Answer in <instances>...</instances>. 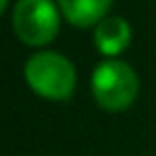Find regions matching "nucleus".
Masks as SVG:
<instances>
[{
	"label": "nucleus",
	"mask_w": 156,
	"mask_h": 156,
	"mask_svg": "<svg viewBox=\"0 0 156 156\" xmlns=\"http://www.w3.org/2000/svg\"><path fill=\"white\" fill-rule=\"evenodd\" d=\"M139 92V79L130 64L122 60H105L92 73V96L105 111H124Z\"/></svg>",
	"instance_id": "2"
},
{
	"label": "nucleus",
	"mask_w": 156,
	"mask_h": 156,
	"mask_svg": "<svg viewBox=\"0 0 156 156\" xmlns=\"http://www.w3.org/2000/svg\"><path fill=\"white\" fill-rule=\"evenodd\" d=\"M2 11H7V0H2Z\"/></svg>",
	"instance_id": "6"
},
{
	"label": "nucleus",
	"mask_w": 156,
	"mask_h": 156,
	"mask_svg": "<svg viewBox=\"0 0 156 156\" xmlns=\"http://www.w3.org/2000/svg\"><path fill=\"white\" fill-rule=\"evenodd\" d=\"M130 41H133V30H130V24L124 17L107 15L103 22H98L94 26L96 51L107 56V58L120 56L124 49H128Z\"/></svg>",
	"instance_id": "4"
},
{
	"label": "nucleus",
	"mask_w": 156,
	"mask_h": 156,
	"mask_svg": "<svg viewBox=\"0 0 156 156\" xmlns=\"http://www.w3.org/2000/svg\"><path fill=\"white\" fill-rule=\"evenodd\" d=\"M15 37L30 45L43 47L51 43L60 30V9L54 0H17L13 9Z\"/></svg>",
	"instance_id": "3"
},
{
	"label": "nucleus",
	"mask_w": 156,
	"mask_h": 156,
	"mask_svg": "<svg viewBox=\"0 0 156 156\" xmlns=\"http://www.w3.org/2000/svg\"><path fill=\"white\" fill-rule=\"evenodd\" d=\"M56 2L69 24L75 28H90L107 17L113 0H56Z\"/></svg>",
	"instance_id": "5"
},
{
	"label": "nucleus",
	"mask_w": 156,
	"mask_h": 156,
	"mask_svg": "<svg viewBox=\"0 0 156 156\" xmlns=\"http://www.w3.org/2000/svg\"><path fill=\"white\" fill-rule=\"evenodd\" d=\"M30 90L47 101H66L75 92L77 73L73 62L58 51H39L24 69Z\"/></svg>",
	"instance_id": "1"
}]
</instances>
